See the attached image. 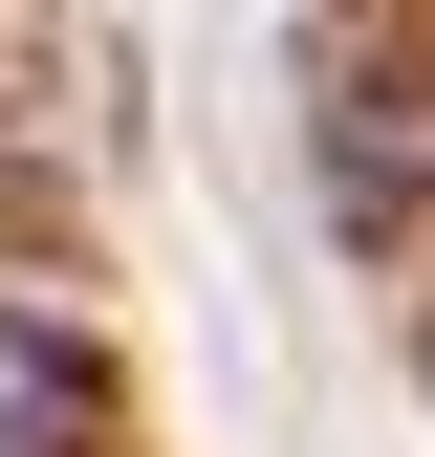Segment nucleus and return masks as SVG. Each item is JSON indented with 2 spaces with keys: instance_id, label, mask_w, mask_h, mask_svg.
<instances>
[{
  "instance_id": "nucleus-1",
  "label": "nucleus",
  "mask_w": 435,
  "mask_h": 457,
  "mask_svg": "<svg viewBox=\"0 0 435 457\" xmlns=\"http://www.w3.org/2000/svg\"><path fill=\"white\" fill-rule=\"evenodd\" d=\"M435 196V66H326V240H392Z\"/></svg>"
},
{
  "instance_id": "nucleus-2",
  "label": "nucleus",
  "mask_w": 435,
  "mask_h": 457,
  "mask_svg": "<svg viewBox=\"0 0 435 457\" xmlns=\"http://www.w3.org/2000/svg\"><path fill=\"white\" fill-rule=\"evenodd\" d=\"M87 414H109L87 349H66L44 305H0V457H87Z\"/></svg>"
},
{
  "instance_id": "nucleus-3",
  "label": "nucleus",
  "mask_w": 435,
  "mask_h": 457,
  "mask_svg": "<svg viewBox=\"0 0 435 457\" xmlns=\"http://www.w3.org/2000/svg\"><path fill=\"white\" fill-rule=\"evenodd\" d=\"M414 392H435V327H414Z\"/></svg>"
}]
</instances>
